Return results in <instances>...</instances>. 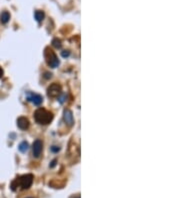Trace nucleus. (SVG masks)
<instances>
[{
	"mask_svg": "<svg viewBox=\"0 0 180 198\" xmlns=\"http://www.w3.org/2000/svg\"><path fill=\"white\" fill-rule=\"evenodd\" d=\"M34 119L39 124H48L53 119V114L47 110L39 108L34 112Z\"/></svg>",
	"mask_w": 180,
	"mask_h": 198,
	"instance_id": "nucleus-1",
	"label": "nucleus"
},
{
	"mask_svg": "<svg viewBox=\"0 0 180 198\" xmlns=\"http://www.w3.org/2000/svg\"><path fill=\"white\" fill-rule=\"evenodd\" d=\"M44 57L46 59V62H47V64L50 66V67L52 68H56L57 66L59 65V60L57 58L56 54L54 53V52L51 50V49L49 48H46L45 51H44Z\"/></svg>",
	"mask_w": 180,
	"mask_h": 198,
	"instance_id": "nucleus-2",
	"label": "nucleus"
},
{
	"mask_svg": "<svg viewBox=\"0 0 180 198\" xmlns=\"http://www.w3.org/2000/svg\"><path fill=\"white\" fill-rule=\"evenodd\" d=\"M17 182L19 184V186L22 189H28L29 187L32 185V182H33V175L26 174V175L21 176L17 180Z\"/></svg>",
	"mask_w": 180,
	"mask_h": 198,
	"instance_id": "nucleus-3",
	"label": "nucleus"
},
{
	"mask_svg": "<svg viewBox=\"0 0 180 198\" xmlns=\"http://www.w3.org/2000/svg\"><path fill=\"white\" fill-rule=\"evenodd\" d=\"M42 148H43V144L41 140L39 139L35 140L33 142V145H32V153H33V156L35 158H38L41 155Z\"/></svg>",
	"mask_w": 180,
	"mask_h": 198,
	"instance_id": "nucleus-4",
	"label": "nucleus"
},
{
	"mask_svg": "<svg viewBox=\"0 0 180 198\" xmlns=\"http://www.w3.org/2000/svg\"><path fill=\"white\" fill-rule=\"evenodd\" d=\"M47 94L50 97H56L61 94V86L57 83H54L48 87L47 89Z\"/></svg>",
	"mask_w": 180,
	"mask_h": 198,
	"instance_id": "nucleus-5",
	"label": "nucleus"
},
{
	"mask_svg": "<svg viewBox=\"0 0 180 198\" xmlns=\"http://www.w3.org/2000/svg\"><path fill=\"white\" fill-rule=\"evenodd\" d=\"M27 99H28L29 101H31L34 105H37V106L40 105V104L43 102V97L41 95L36 94V93H29V94L27 95Z\"/></svg>",
	"mask_w": 180,
	"mask_h": 198,
	"instance_id": "nucleus-6",
	"label": "nucleus"
},
{
	"mask_svg": "<svg viewBox=\"0 0 180 198\" xmlns=\"http://www.w3.org/2000/svg\"><path fill=\"white\" fill-rule=\"evenodd\" d=\"M63 118L68 126H72L73 124H74V118H73V114H72L71 110L65 109L63 112Z\"/></svg>",
	"mask_w": 180,
	"mask_h": 198,
	"instance_id": "nucleus-7",
	"label": "nucleus"
},
{
	"mask_svg": "<svg viewBox=\"0 0 180 198\" xmlns=\"http://www.w3.org/2000/svg\"><path fill=\"white\" fill-rule=\"evenodd\" d=\"M29 120L26 117H19L17 119V126L18 128H20L21 130H26L29 127Z\"/></svg>",
	"mask_w": 180,
	"mask_h": 198,
	"instance_id": "nucleus-8",
	"label": "nucleus"
},
{
	"mask_svg": "<svg viewBox=\"0 0 180 198\" xmlns=\"http://www.w3.org/2000/svg\"><path fill=\"white\" fill-rule=\"evenodd\" d=\"M9 19H10V14L7 12V11H3V12L0 14V21H1L3 24L7 23V22L9 21Z\"/></svg>",
	"mask_w": 180,
	"mask_h": 198,
	"instance_id": "nucleus-9",
	"label": "nucleus"
},
{
	"mask_svg": "<svg viewBox=\"0 0 180 198\" xmlns=\"http://www.w3.org/2000/svg\"><path fill=\"white\" fill-rule=\"evenodd\" d=\"M28 148H29V145H28V143H27L26 141H22L19 144V146H18V149H19V151L20 152H22V153H25L27 150H28Z\"/></svg>",
	"mask_w": 180,
	"mask_h": 198,
	"instance_id": "nucleus-10",
	"label": "nucleus"
},
{
	"mask_svg": "<svg viewBox=\"0 0 180 198\" xmlns=\"http://www.w3.org/2000/svg\"><path fill=\"white\" fill-rule=\"evenodd\" d=\"M34 16H35V19H36L38 22H41L43 19H44V13H43L42 11H39V10L35 11Z\"/></svg>",
	"mask_w": 180,
	"mask_h": 198,
	"instance_id": "nucleus-11",
	"label": "nucleus"
},
{
	"mask_svg": "<svg viewBox=\"0 0 180 198\" xmlns=\"http://www.w3.org/2000/svg\"><path fill=\"white\" fill-rule=\"evenodd\" d=\"M52 45L55 48H60L61 47V41H60L59 39H57V38H55V39L52 40Z\"/></svg>",
	"mask_w": 180,
	"mask_h": 198,
	"instance_id": "nucleus-12",
	"label": "nucleus"
},
{
	"mask_svg": "<svg viewBox=\"0 0 180 198\" xmlns=\"http://www.w3.org/2000/svg\"><path fill=\"white\" fill-rule=\"evenodd\" d=\"M69 54H70V51H68V50L62 51V53H61V55H62L63 57H68V56H69Z\"/></svg>",
	"mask_w": 180,
	"mask_h": 198,
	"instance_id": "nucleus-13",
	"label": "nucleus"
},
{
	"mask_svg": "<svg viewBox=\"0 0 180 198\" xmlns=\"http://www.w3.org/2000/svg\"><path fill=\"white\" fill-rule=\"evenodd\" d=\"M51 150H52L53 152H58V151H59V147H57V146H52V147H51Z\"/></svg>",
	"mask_w": 180,
	"mask_h": 198,
	"instance_id": "nucleus-14",
	"label": "nucleus"
},
{
	"mask_svg": "<svg viewBox=\"0 0 180 198\" xmlns=\"http://www.w3.org/2000/svg\"><path fill=\"white\" fill-rule=\"evenodd\" d=\"M2 76H3V70H2V68L0 67V78H1Z\"/></svg>",
	"mask_w": 180,
	"mask_h": 198,
	"instance_id": "nucleus-15",
	"label": "nucleus"
},
{
	"mask_svg": "<svg viewBox=\"0 0 180 198\" xmlns=\"http://www.w3.org/2000/svg\"><path fill=\"white\" fill-rule=\"evenodd\" d=\"M45 77H46V78H49V77H51V73H50V74L46 73V76H45Z\"/></svg>",
	"mask_w": 180,
	"mask_h": 198,
	"instance_id": "nucleus-16",
	"label": "nucleus"
},
{
	"mask_svg": "<svg viewBox=\"0 0 180 198\" xmlns=\"http://www.w3.org/2000/svg\"><path fill=\"white\" fill-rule=\"evenodd\" d=\"M55 162H56V160H54V161L52 162V164H51V167H53L54 165H55Z\"/></svg>",
	"mask_w": 180,
	"mask_h": 198,
	"instance_id": "nucleus-17",
	"label": "nucleus"
},
{
	"mask_svg": "<svg viewBox=\"0 0 180 198\" xmlns=\"http://www.w3.org/2000/svg\"><path fill=\"white\" fill-rule=\"evenodd\" d=\"M74 198H80V196H76V197H74Z\"/></svg>",
	"mask_w": 180,
	"mask_h": 198,
	"instance_id": "nucleus-18",
	"label": "nucleus"
},
{
	"mask_svg": "<svg viewBox=\"0 0 180 198\" xmlns=\"http://www.w3.org/2000/svg\"><path fill=\"white\" fill-rule=\"evenodd\" d=\"M26 198H33V197H26Z\"/></svg>",
	"mask_w": 180,
	"mask_h": 198,
	"instance_id": "nucleus-19",
	"label": "nucleus"
}]
</instances>
